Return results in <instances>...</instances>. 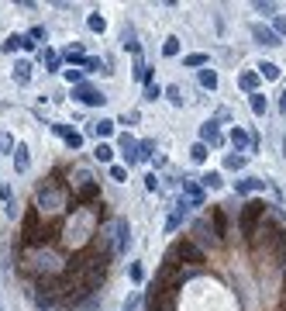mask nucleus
<instances>
[{
	"mask_svg": "<svg viewBox=\"0 0 286 311\" xmlns=\"http://www.w3.org/2000/svg\"><path fill=\"white\" fill-rule=\"evenodd\" d=\"M266 211H269V204H262V201H248L242 208V232H245L248 242H252V235L259 232V221H266Z\"/></svg>",
	"mask_w": 286,
	"mask_h": 311,
	"instance_id": "1",
	"label": "nucleus"
},
{
	"mask_svg": "<svg viewBox=\"0 0 286 311\" xmlns=\"http://www.w3.org/2000/svg\"><path fill=\"white\" fill-rule=\"evenodd\" d=\"M172 256L183 259V263H190V266H200V263H204V249H200L193 239H179V242L172 246Z\"/></svg>",
	"mask_w": 286,
	"mask_h": 311,
	"instance_id": "2",
	"label": "nucleus"
},
{
	"mask_svg": "<svg viewBox=\"0 0 286 311\" xmlns=\"http://www.w3.org/2000/svg\"><path fill=\"white\" fill-rule=\"evenodd\" d=\"M21 235H24V242H28V246L45 242V232H41V225H38V208H31V211L24 214V228H21Z\"/></svg>",
	"mask_w": 286,
	"mask_h": 311,
	"instance_id": "3",
	"label": "nucleus"
},
{
	"mask_svg": "<svg viewBox=\"0 0 286 311\" xmlns=\"http://www.w3.org/2000/svg\"><path fill=\"white\" fill-rule=\"evenodd\" d=\"M73 97L76 100H83V104H104V94L97 90V87H90V83H79V87H73Z\"/></svg>",
	"mask_w": 286,
	"mask_h": 311,
	"instance_id": "4",
	"label": "nucleus"
},
{
	"mask_svg": "<svg viewBox=\"0 0 286 311\" xmlns=\"http://www.w3.org/2000/svg\"><path fill=\"white\" fill-rule=\"evenodd\" d=\"M114 239H117V242H114V253H124V249H128V242H131V228H128V221H124V218H117V221H114Z\"/></svg>",
	"mask_w": 286,
	"mask_h": 311,
	"instance_id": "5",
	"label": "nucleus"
},
{
	"mask_svg": "<svg viewBox=\"0 0 286 311\" xmlns=\"http://www.w3.org/2000/svg\"><path fill=\"white\" fill-rule=\"evenodd\" d=\"M183 194H186V204H190V208H204V187H200V183L183 180Z\"/></svg>",
	"mask_w": 286,
	"mask_h": 311,
	"instance_id": "6",
	"label": "nucleus"
},
{
	"mask_svg": "<svg viewBox=\"0 0 286 311\" xmlns=\"http://www.w3.org/2000/svg\"><path fill=\"white\" fill-rule=\"evenodd\" d=\"M252 38L259 45H279V35L272 28H266V24H252Z\"/></svg>",
	"mask_w": 286,
	"mask_h": 311,
	"instance_id": "7",
	"label": "nucleus"
},
{
	"mask_svg": "<svg viewBox=\"0 0 286 311\" xmlns=\"http://www.w3.org/2000/svg\"><path fill=\"white\" fill-rule=\"evenodd\" d=\"M193 232H197V239H200V242H210V246H217V242H221V235L214 232L207 221H197V228H193Z\"/></svg>",
	"mask_w": 286,
	"mask_h": 311,
	"instance_id": "8",
	"label": "nucleus"
},
{
	"mask_svg": "<svg viewBox=\"0 0 286 311\" xmlns=\"http://www.w3.org/2000/svg\"><path fill=\"white\" fill-rule=\"evenodd\" d=\"M262 187H266V180H259V176H248V180H238V183H234L238 194H255V190H262Z\"/></svg>",
	"mask_w": 286,
	"mask_h": 311,
	"instance_id": "9",
	"label": "nucleus"
},
{
	"mask_svg": "<svg viewBox=\"0 0 286 311\" xmlns=\"http://www.w3.org/2000/svg\"><path fill=\"white\" fill-rule=\"evenodd\" d=\"M52 128H56V135L66 138V145H69V149H79V145H83V135H79V132H69L66 125H52Z\"/></svg>",
	"mask_w": 286,
	"mask_h": 311,
	"instance_id": "10",
	"label": "nucleus"
},
{
	"mask_svg": "<svg viewBox=\"0 0 286 311\" xmlns=\"http://www.w3.org/2000/svg\"><path fill=\"white\" fill-rule=\"evenodd\" d=\"M121 152H124L128 163H138V142L131 135H121Z\"/></svg>",
	"mask_w": 286,
	"mask_h": 311,
	"instance_id": "11",
	"label": "nucleus"
},
{
	"mask_svg": "<svg viewBox=\"0 0 286 311\" xmlns=\"http://www.w3.org/2000/svg\"><path fill=\"white\" fill-rule=\"evenodd\" d=\"M200 142H204V145H207V142L221 145V132H217V125H214V121H207V125L200 128Z\"/></svg>",
	"mask_w": 286,
	"mask_h": 311,
	"instance_id": "12",
	"label": "nucleus"
},
{
	"mask_svg": "<svg viewBox=\"0 0 286 311\" xmlns=\"http://www.w3.org/2000/svg\"><path fill=\"white\" fill-rule=\"evenodd\" d=\"M28 163H31V159H28V145H18V149H14V170L24 173V170H28Z\"/></svg>",
	"mask_w": 286,
	"mask_h": 311,
	"instance_id": "13",
	"label": "nucleus"
},
{
	"mask_svg": "<svg viewBox=\"0 0 286 311\" xmlns=\"http://www.w3.org/2000/svg\"><path fill=\"white\" fill-rule=\"evenodd\" d=\"M186 208H190V204H186V201H179V204H176V211H172V218H169V225H166V228H169V232H176V228H179V221H183V214H186Z\"/></svg>",
	"mask_w": 286,
	"mask_h": 311,
	"instance_id": "14",
	"label": "nucleus"
},
{
	"mask_svg": "<svg viewBox=\"0 0 286 311\" xmlns=\"http://www.w3.org/2000/svg\"><path fill=\"white\" fill-rule=\"evenodd\" d=\"M238 87L248 90V94H255V87H259V73H242V76H238Z\"/></svg>",
	"mask_w": 286,
	"mask_h": 311,
	"instance_id": "15",
	"label": "nucleus"
},
{
	"mask_svg": "<svg viewBox=\"0 0 286 311\" xmlns=\"http://www.w3.org/2000/svg\"><path fill=\"white\" fill-rule=\"evenodd\" d=\"M90 132H93V135H111V132H114V121H111V118H100L97 125H90Z\"/></svg>",
	"mask_w": 286,
	"mask_h": 311,
	"instance_id": "16",
	"label": "nucleus"
},
{
	"mask_svg": "<svg viewBox=\"0 0 286 311\" xmlns=\"http://www.w3.org/2000/svg\"><path fill=\"white\" fill-rule=\"evenodd\" d=\"M14 80H18V83H28V80H31V62L21 59L18 66H14Z\"/></svg>",
	"mask_w": 286,
	"mask_h": 311,
	"instance_id": "17",
	"label": "nucleus"
},
{
	"mask_svg": "<svg viewBox=\"0 0 286 311\" xmlns=\"http://www.w3.org/2000/svg\"><path fill=\"white\" fill-rule=\"evenodd\" d=\"M200 87H204V90H214V87H217V73H214V69H200Z\"/></svg>",
	"mask_w": 286,
	"mask_h": 311,
	"instance_id": "18",
	"label": "nucleus"
},
{
	"mask_svg": "<svg viewBox=\"0 0 286 311\" xmlns=\"http://www.w3.org/2000/svg\"><path fill=\"white\" fill-rule=\"evenodd\" d=\"M210 221H214V232L224 239V232H228V221H224V214H221V211H210Z\"/></svg>",
	"mask_w": 286,
	"mask_h": 311,
	"instance_id": "19",
	"label": "nucleus"
},
{
	"mask_svg": "<svg viewBox=\"0 0 286 311\" xmlns=\"http://www.w3.org/2000/svg\"><path fill=\"white\" fill-rule=\"evenodd\" d=\"M162 56H179V38H176V35H169V38H166V45H162Z\"/></svg>",
	"mask_w": 286,
	"mask_h": 311,
	"instance_id": "20",
	"label": "nucleus"
},
{
	"mask_svg": "<svg viewBox=\"0 0 286 311\" xmlns=\"http://www.w3.org/2000/svg\"><path fill=\"white\" fill-rule=\"evenodd\" d=\"M259 76L276 80V76H279V66H276V62H262V66H259Z\"/></svg>",
	"mask_w": 286,
	"mask_h": 311,
	"instance_id": "21",
	"label": "nucleus"
},
{
	"mask_svg": "<svg viewBox=\"0 0 286 311\" xmlns=\"http://www.w3.org/2000/svg\"><path fill=\"white\" fill-rule=\"evenodd\" d=\"M231 142H234L238 149H245V145L252 142V138H248V132H245V128H234V132H231Z\"/></svg>",
	"mask_w": 286,
	"mask_h": 311,
	"instance_id": "22",
	"label": "nucleus"
},
{
	"mask_svg": "<svg viewBox=\"0 0 286 311\" xmlns=\"http://www.w3.org/2000/svg\"><path fill=\"white\" fill-rule=\"evenodd\" d=\"M97 159H100V163H111V156H114V149H111V145H107V142H100V145H97Z\"/></svg>",
	"mask_w": 286,
	"mask_h": 311,
	"instance_id": "23",
	"label": "nucleus"
},
{
	"mask_svg": "<svg viewBox=\"0 0 286 311\" xmlns=\"http://www.w3.org/2000/svg\"><path fill=\"white\" fill-rule=\"evenodd\" d=\"M252 111H255L259 118L266 114V97H262V94H252Z\"/></svg>",
	"mask_w": 286,
	"mask_h": 311,
	"instance_id": "24",
	"label": "nucleus"
},
{
	"mask_svg": "<svg viewBox=\"0 0 286 311\" xmlns=\"http://www.w3.org/2000/svg\"><path fill=\"white\" fill-rule=\"evenodd\" d=\"M224 166H228V170H242V166H245V156H242V152H238V156L231 152L228 159H224Z\"/></svg>",
	"mask_w": 286,
	"mask_h": 311,
	"instance_id": "25",
	"label": "nucleus"
},
{
	"mask_svg": "<svg viewBox=\"0 0 286 311\" xmlns=\"http://www.w3.org/2000/svg\"><path fill=\"white\" fill-rule=\"evenodd\" d=\"M86 24H90V31H104V28H107V21L100 18V14H90V18H86Z\"/></svg>",
	"mask_w": 286,
	"mask_h": 311,
	"instance_id": "26",
	"label": "nucleus"
},
{
	"mask_svg": "<svg viewBox=\"0 0 286 311\" xmlns=\"http://www.w3.org/2000/svg\"><path fill=\"white\" fill-rule=\"evenodd\" d=\"M190 156L197 159V163H204V159H207V145H204V142H197V145L190 149Z\"/></svg>",
	"mask_w": 286,
	"mask_h": 311,
	"instance_id": "27",
	"label": "nucleus"
},
{
	"mask_svg": "<svg viewBox=\"0 0 286 311\" xmlns=\"http://www.w3.org/2000/svg\"><path fill=\"white\" fill-rule=\"evenodd\" d=\"M155 152V142H138V159H149Z\"/></svg>",
	"mask_w": 286,
	"mask_h": 311,
	"instance_id": "28",
	"label": "nucleus"
},
{
	"mask_svg": "<svg viewBox=\"0 0 286 311\" xmlns=\"http://www.w3.org/2000/svg\"><path fill=\"white\" fill-rule=\"evenodd\" d=\"M200 183H204V187H210V190H217V187H221V173H207Z\"/></svg>",
	"mask_w": 286,
	"mask_h": 311,
	"instance_id": "29",
	"label": "nucleus"
},
{
	"mask_svg": "<svg viewBox=\"0 0 286 311\" xmlns=\"http://www.w3.org/2000/svg\"><path fill=\"white\" fill-rule=\"evenodd\" d=\"M166 97H169L172 104L179 107V104H183V90H179V87H169V90H166Z\"/></svg>",
	"mask_w": 286,
	"mask_h": 311,
	"instance_id": "30",
	"label": "nucleus"
},
{
	"mask_svg": "<svg viewBox=\"0 0 286 311\" xmlns=\"http://www.w3.org/2000/svg\"><path fill=\"white\" fill-rule=\"evenodd\" d=\"M14 49H21V35H11V38L4 42V52H14Z\"/></svg>",
	"mask_w": 286,
	"mask_h": 311,
	"instance_id": "31",
	"label": "nucleus"
},
{
	"mask_svg": "<svg viewBox=\"0 0 286 311\" xmlns=\"http://www.w3.org/2000/svg\"><path fill=\"white\" fill-rule=\"evenodd\" d=\"M41 59H45L49 69H59V56H56V52H41Z\"/></svg>",
	"mask_w": 286,
	"mask_h": 311,
	"instance_id": "32",
	"label": "nucleus"
},
{
	"mask_svg": "<svg viewBox=\"0 0 286 311\" xmlns=\"http://www.w3.org/2000/svg\"><path fill=\"white\" fill-rule=\"evenodd\" d=\"M183 62H186V66H204V62H207V56H200V52H193V56H186V59H183Z\"/></svg>",
	"mask_w": 286,
	"mask_h": 311,
	"instance_id": "33",
	"label": "nucleus"
},
{
	"mask_svg": "<svg viewBox=\"0 0 286 311\" xmlns=\"http://www.w3.org/2000/svg\"><path fill=\"white\" fill-rule=\"evenodd\" d=\"M255 11L266 14V18H272V14H276V4H255Z\"/></svg>",
	"mask_w": 286,
	"mask_h": 311,
	"instance_id": "34",
	"label": "nucleus"
},
{
	"mask_svg": "<svg viewBox=\"0 0 286 311\" xmlns=\"http://www.w3.org/2000/svg\"><path fill=\"white\" fill-rule=\"evenodd\" d=\"M35 304H38V308H49V304H52V294H35Z\"/></svg>",
	"mask_w": 286,
	"mask_h": 311,
	"instance_id": "35",
	"label": "nucleus"
},
{
	"mask_svg": "<svg viewBox=\"0 0 286 311\" xmlns=\"http://www.w3.org/2000/svg\"><path fill=\"white\" fill-rule=\"evenodd\" d=\"M111 180H128V170L124 166H111Z\"/></svg>",
	"mask_w": 286,
	"mask_h": 311,
	"instance_id": "36",
	"label": "nucleus"
},
{
	"mask_svg": "<svg viewBox=\"0 0 286 311\" xmlns=\"http://www.w3.org/2000/svg\"><path fill=\"white\" fill-rule=\"evenodd\" d=\"M66 80H69V83H83V73H79V69H66Z\"/></svg>",
	"mask_w": 286,
	"mask_h": 311,
	"instance_id": "37",
	"label": "nucleus"
},
{
	"mask_svg": "<svg viewBox=\"0 0 286 311\" xmlns=\"http://www.w3.org/2000/svg\"><path fill=\"white\" fill-rule=\"evenodd\" d=\"M145 94H149V100L162 97V90H159V83H149V87H145Z\"/></svg>",
	"mask_w": 286,
	"mask_h": 311,
	"instance_id": "38",
	"label": "nucleus"
},
{
	"mask_svg": "<svg viewBox=\"0 0 286 311\" xmlns=\"http://www.w3.org/2000/svg\"><path fill=\"white\" fill-rule=\"evenodd\" d=\"M83 66H86V69H100V73H107V69H104V62H100V59H86V62H83Z\"/></svg>",
	"mask_w": 286,
	"mask_h": 311,
	"instance_id": "39",
	"label": "nucleus"
},
{
	"mask_svg": "<svg viewBox=\"0 0 286 311\" xmlns=\"http://www.w3.org/2000/svg\"><path fill=\"white\" fill-rule=\"evenodd\" d=\"M276 35H286V18H276V28H272Z\"/></svg>",
	"mask_w": 286,
	"mask_h": 311,
	"instance_id": "40",
	"label": "nucleus"
},
{
	"mask_svg": "<svg viewBox=\"0 0 286 311\" xmlns=\"http://www.w3.org/2000/svg\"><path fill=\"white\" fill-rule=\"evenodd\" d=\"M141 277H145V270H141L138 263H131V280H141Z\"/></svg>",
	"mask_w": 286,
	"mask_h": 311,
	"instance_id": "41",
	"label": "nucleus"
},
{
	"mask_svg": "<svg viewBox=\"0 0 286 311\" xmlns=\"http://www.w3.org/2000/svg\"><path fill=\"white\" fill-rule=\"evenodd\" d=\"M41 35H45V28H31V31H28V38H31V42H38Z\"/></svg>",
	"mask_w": 286,
	"mask_h": 311,
	"instance_id": "42",
	"label": "nucleus"
},
{
	"mask_svg": "<svg viewBox=\"0 0 286 311\" xmlns=\"http://www.w3.org/2000/svg\"><path fill=\"white\" fill-rule=\"evenodd\" d=\"M279 111H286V94H283V97H279Z\"/></svg>",
	"mask_w": 286,
	"mask_h": 311,
	"instance_id": "43",
	"label": "nucleus"
},
{
	"mask_svg": "<svg viewBox=\"0 0 286 311\" xmlns=\"http://www.w3.org/2000/svg\"><path fill=\"white\" fill-rule=\"evenodd\" d=\"M149 311H159V308H155V304H149Z\"/></svg>",
	"mask_w": 286,
	"mask_h": 311,
	"instance_id": "44",
	"label": "nucleus"
}]
</instances>
